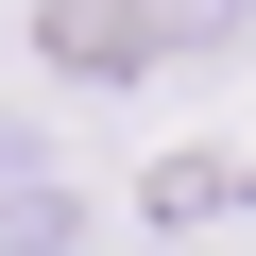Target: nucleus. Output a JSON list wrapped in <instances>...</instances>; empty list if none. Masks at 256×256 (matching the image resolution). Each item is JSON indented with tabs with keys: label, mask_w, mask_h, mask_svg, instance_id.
I'll list each match as a JSON object with an SVG mask.
<instances>
[{
	"label": "nucleus",
	"mask_w": 256,
	"mask_h": 256,
	"mask_svg": "<svg viewBox=\"0 0 256 256\" xmlns=\"http://www.w3.org/2000/svg\"><path fill=\"white\" fill-rule=\"evenodd\" d=\"M188 52H239V18H120V0H52L34 18V68L52 86H154Z\"/></svg>",
	"instance_id": "obj_1"
},
{
	"label": "nucleus",
	"mask_w": 256,
	"mask_h": 256,
	"mask_svg": "<svg viewBox=\"0 0 256 256\" xmlns=\"http://www.w3.org/2000/svg\"><path fill=\"white\" fill-rule=\"evenodd\" d=\"M154 256H205V239H154Z\"/></svg>",
	"instance_id": "obj_2"
}]
</instances>
